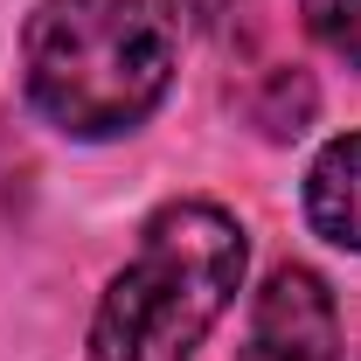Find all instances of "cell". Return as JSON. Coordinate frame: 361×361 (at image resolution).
Returning a JSON list of instances; mask_svg holds the SVG:
<instances>
[{"instance_id":"cell-1","label":"cell","mask_w":361,"mask_h":361,"mask_svg":"<svg viewBox=\"0 0 361 361\" xmlns=\"http://www.w3.org/2000/svg\"><path fill=\"white\" fill-rule=\"evenodd\" d=\"M174 84V21L153 0H42L21 28V90L63 139H126Z\"/></svg>"},{"instance_id":"cell-2","label":"cell","mask_w":361,"mask_h":361,"mask_svg":"<svg viewBox=\"0 0 361 361\" xmlns=\"http://www.w3.org/2000/svg\"><path fill=\"white\" fill-rule=\"evenodd\" d=\"M250 264L243 223L216 202H167L139 229L133 264L118 271L90 313V361H195L236 306Z\"/></svg>"},{"instance_id":"cell-3","label":"cell","mask_w":361,"mask_h":361,"mask_svg":"<svg viewBox=\"0 0 361 361\" xmlns=\"http://www.w3.org/2000/svg\"><path fill=\"white\" fill-rule=\"evenodd\" d=\"M236 361H341V306L313 264H278L250 306Z\"/></svg>"},{"instance_id":"cell-4","label":"cell","mask_w":361,"mask_h":361,"mask_svg":"<svg viewBox=\"0 0 361 361\" xmlns=\"http://www.w3.org/2000/svg\"><path fill=\"white\" fill-rule=\"evenodd\" d=\"M306 216L326 243L361 250V133H341L306 167Z\"/></svg>"},{"instance_id":"cell-5","label":"cell","mask_w":361,"mask_h":361,"mask_svg":"<svg viewBox=\"0 0 361 361\" xmlns=\"http://www.w3.org/2000/svg\"><path fill=\"white\" fill-rule=\"evenodd\" d=\"M299 14H306V35L326 56L361 70V0H299Z\"/></svg>"}]
</instances>
